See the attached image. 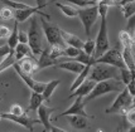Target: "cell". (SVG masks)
Here are the masks:
<instances>
[{"label":"cell","instance_id":"cell-1","mask_svg":"<svg viewBox=\"0 0 135 132\" xmlns=\"http://www.w3.org/2000/svg\"><path fill=\"white\" fill-rule=\"evenodd\" d=\"M110 6L105 5L102 3H99V17L101 18V24L99 33L96 37V50L94 57H101L106 50L110 49V42H109V29H107V12Z\"/></svg>","mask_w":135,"mask_h":132},{"label":"cell","instance_id":"cell-2","mask_svg":"<svg viewBox=\"0 0 135 132\" xmlns=\"http://www.w3.org/2000/svg\"><path fill=\"white\" fill-rule=\"evenodd\" d=\"M126 87V86H125ZM124 84L121 80H115V79H109V80H101V82H96L94 89L87 97H85V103H88L91 101H94L95 98H99L101 96H105L107 93L111 92H119L123 91Z\"/></svg>","mask_w":135,"mask_h":132},{"label":"cell","instance_id":"cell-3","mask_svg":"<svg viewBox=\"0 0 135 132\" xmlns=\"http://www.w3.org/2000/svg\"><path fill=\"white\" fill-rule=\"evenodd\" d=\"M88 79H92L95 82L109 79L120 80V72H119V68H116V67H112V65H109L105 63H96L91 67Z\"/></svg>","mask_w":135,"mask_h":132},{"label":"cell","instance_id":"cell-4","mask_svg":"<svg viewBox=\"0 0 135 132\" xmlns=\"http://www.w3.org/2000/svg\"><path fill=\"white\" fill-rule=\"evenodd\" d=\"M42 24V29L43 33L46 35V38L48 40L49 45H61V47H67V44L65 43V40L62 38L61 34V28L56 24L51 23L49 20H47L46 18H39Z\"/></svg>","mask_w":135,"mask_h":132},{"label":"cell","instance_id":"cell-5","mask_svg":"<svg viewBox=\"0 0 135 132\" xmlns=\"http://www.w3.org/2000/svg\"><path fill=\"white\" fill-rule=\"evenodd\" d=\"M131 103H133V96L130 94L128 88L125 87L116 96L111 106L105 109V113L106 115H111V113H124L125 115V112L131 107Z\"/></svg>","mask_w":135,"mask_h":132},{"label":"cell","instance_id":"cell-6","mask_svg":"<svg viewBox=\"0 0 135 132\" xmlns=\"http://www.w3.org/2000/svg\"><path fill=\"white\" fill-rule=\"evenodd\" d=\"M28 45L33 55H39L42 53V35L38 27V18H30V27L28 30Z\"/></svg>","mask_w":135,"mask_h":132},{"label":"cell","instance_id":"cell-7","mask_svg":"<svg viewBox=\"0 0 135 132\" xmlns=\"http://www.w3.org/2000/svg\"><path fill=\"white\" fill-rule=\"evenodd\" d=\"M77 17L80 18V20H81V23H82L86 35L90 38V35H91V29H92L94 24L96 23V20H97V18H99V4L88 6V8L80 9Z\"/></svg>","mask_w":135,"mask_h":132},{"label":"cell","instance_id":"cell-8","mask_svg":"<svg viewBox=\"0 0 135 132\" xmlns=\"http://www.w3.org/2000/svg\"><path fill=\"white\" fill-rule=\"evenodd\" d=\"M96 63H105L109 65H112V67H116L119 69L126 68V64L123 59V54L119 48V44H116L111 49L106 50L101 57L96 58Z\"/></svg>","mask_w":135,"mask_h":132},{"label":"cell","instance_id":"cell-9","mask_svg":"<svg viewBox=\"0 0 135 132\" xmlns=\"http://www.w3.org/2000/svg\"><path fill=\"white\" fill-rule=\"evenodd\" d=\"M1 118H3V120L12 121V122L17 123V125H20V126H23L24 128L29 130L30 132L33 131V126H34L35 123H41L39 118H32V117H28L25 113L22 115V116H15V115L9 113V112H5V113H1Z\"/></svg>","mask_w":135,"mask_h":132},{"label":"cell","instance_id":"cell-10","mask_svg":"<svg viewBox=\"0 0 135 132\" xmlns=\"http://www.w3.org/2000/svg\"><path fill=\"white\" fill-rule=\"evenodd\" d=\"M34 14H38V15H41L42 18H46L47 20L51 19V15L47 14V13H44L41 8H38V6H28V8H25V9L15 10V17L14 18H15V20H17L18 23H23L27 19H30Z\"/></svg>","mask_w":135,"mask_h":132},{"label":"cell","instance_id":"cell-11","mask_svg":"<svg viewBox=\"0 0 135 132\" xmlns=\"http://www.w3.org/2000/svg\"><path fill=\"white\" fill-rule=\"evenodd\" d=\"M85 97H76L73 104L71 106L70 108H67L66 111H63L62 113H59L57 116V120L61 117H65V116H73V115H80V116H85L87 118H92V116H90L85 111Z\"/></svg>","mask_w":135,"mask_h":132},{"label":"cell","instance_id":"cell-12","mask_svg":"<svg viewBox=\"0 0 135 132\" xmlns=\"http://www.w3.org/2000/svg\"><path fill=\"white\" fill-rule=\"evenodd\" d=\"M57 63H58V62L51 57L49 47H47L46 49L42 50V53L39 54V58H38V60H37V64H38V72L42 70V69H44V68H48V67H56V64Z\"/></svg>","mask_w":135,"mask_h":132},{"label":"cell","instance_id":"cell-13","mask_svg":"<svg viewBox=\"0 0 135 132\" xmlns=\"http://www.w3.org/2000/svg\"><path fill=\"white\" fill-rule=\"evenodd\" d=\"M53 111H56L54 108L52 107H48L46 104H42L39 108L37 109V115H38V118L41 121V123L44 126L46 130H49V127H51V115L53 113Z\"/></svg>","mask_w":135,"mask_h":132},{"label":"cell","instance_id":"cell-14","mask_svg":"<svg viewBox=\"0 0 135 132\" xmlns=\"http://www.w3.org/2000/svg\"><path fill=\"white\" fill-rule=\"evenodd\" d=\"M95 84H96V82L92 79H86L85 82H83L81 86L77 88L76 91H73V92L71 93L70 96H68V98H76V97H87L88 94L91 93V91L94 89Z\"/></svg>","mask_w":135,"mask_h":132},{"label":"cell","instance_id":"cell-15","mask_svg":"<svg viewBox=\"0 0 135 132\" xmlns=\"http://www.w3.org/2000/svg\"><path fill=\"white\" fill-rule=\"evenodd\" d=\"M85 64L80 63L77 60H67V62H61V63L56 64V68L63 69V70H68V72H72L75 74H80L85 69Z\"/></svg>","mask_w":135,"mask_h":132},{"label":"cell","instance_id":"cell-16","mask_svg":"<svg viewBox=\"0 0 135 132\" xmlns=\"http://www.w3.org/2000/svg\"><path fill=\"white\" fill-rule=\"evenodd\" d=\"M20 68L23 72H25L27 74L33 75V73L38 72V64H37V59H34L33 57H25L22 60L18 62Z\"/></svg>","mask_w":135,"mask_h":132},{"label":"cell","instance_id":"cell-17","mask_svg":"<svg viewBox=\"0 0 135 132\" xmlns=\"http://www.w3.org/2000/svg\"><path fill=\"white\" fill-rule=\"evenodd\" d=\"M61 34H62V38L65 40V43L70 47H75V48H78V49H82L83 48V42L81 38H78L77 35L72 34V33H68L66 30H62L61 29Z\"/></svg>","mask_w":135,"mask_h":132},{"label":"cell","instance_id":"cell-18","mask_svg":"<svg viewBox=\"0 0 135 132\" xmlns=\"http://www.w3.org/2000/svg\"><path fill=\"white\" fill-rule=\"evenodd\" d=\"M121 54H123L124 62H125V64H126V68L129 69L130 72L135 75V69H134V57H135V54L133 53V48H131V47H123Z\"/></svg>","mask_w":135,"mask_h":132},{"label":"cell","instance_id":"cell-19","mask_svg":"<svg viewBox=\"0 0 135 132\" xmlns=\"http://www.w3.org/2000/svg\"><path fill=\"white\" fill-rule=\"evenodd\" d=\"M91 67H92V65H86L82 72H81L80 74H77V78L73 80V83H72V84H71V87H70L71 93L73 92V91H76L77 88H78V87L81 86L83 82H85V80L88 78V75H90V72H91Z\"/></svg>","mask_w":135,"mask_h":132},{"label":"cell","instance_id":"cell-20","mask_svg":"<svg viewBox=\"0 0 135 132\" xmlns=\"http://www.w3.org/2000/svg\"><path fill=\"white\" fill-rule=\"evenodd\" d=\"M70 117V123L71 126L76 130H85L88 127V121L87 117L85 116H80V115H73V116H68Z\"/></svg>","mask_w":135,"mask_h":132},{"label":"cell","instance_id":"cell-21","mask_svg":"<svg viewBox=\"0 0 135 132\" xmlns=\"http://www.w3.org/2000/svg\"><path fill=\"white\" fill-rule=\"evenodd\" d=\"M30 54H32V50H30L29 45L24 44V43H19L15 47V49H14V55H15V60L17 62L22 60L25 57H30Z\"/></svg>","mask_w":135,"mask_h":132},{"label":"cell","instance_id":"cell-22","mask_svg":"<svg viewBox=\"0 0 135 132\" xmlns=\"http://www.w3.org/2000/svg\"><path fill=\"white\" fill-rule=\"evenodd\" d=\"M44 101H46V99H44L42 93H37V92H33V91H32V94H30V103H29V107H28L27 111H37V109L43 104Z\"/></svg>","mask_w":135,"mask_h":132},{"label":"cell","instance_id":"cell-23","mask_svg":"<svg viewBox=\"0 0 135 132\" xmlns=\"http://www.w3.org/2000/svg\"><path fill=\"white\" fill-rule=\"evenodd\" d=\"M56 5H57V8H58L61 12L65 14L66 17L68 18H75L78 15V10H77L75 6L70 5V4H63V3H59V1H56L54 3Z\"/></svg>","mask_w":135,"mask_h":132},{"label":"cell","instance_id":"cell-24","mask_svg":"<svg viewBox=\"0 0 135 132\" xmlns=\"http://www.w3.org/2000/svg\"><path fill=\"white\" fill-rule=\"evenodd\" d=\"M13 68L15 69V72H17V74L22 78V79L24 80V83L27 84V86L29 87L30 89H32V87H33V84H34V82L35 80L32 78V75H29V74H27L25 72H23L22 70V68H20V65H19V63L18 62H15V63L13 64Z\"/></svg>","mask_w":135,"mask_h":132},{"label":"cell","instance_id":"cell-25","mask_svg":"<svg viewBox=\"0 0 135 132\" xmlns=\"http://www.w3.org/2000/svg\"><path fill=\"white\" fill-rule=\"evenodd\" d=\"M18 34H19V29H18V22L15 20V23H14V28L13 30L10 32V34L8 37V45L9 48L14 50L15 49V47L19 44V38H18Z\"/></svg>","mask_w":135,"mask_h":132},{"label":"cell","instance_id":"cell-26","mask_svg":"<svg viewBox=\"0 0 135 132\" xmlns=\"http://www.w3.org/2000/svg\"><path fill=\"white\" fill-rule=\"evenodd\" d=\"M119 8L121 9V13H123L124 18L125 19H129L130 17H133L135 14V0L128 1V3H125L123 5H120Z\"/></svg>","mask_w":135,"mask_h":132},{"label":"cell","instance_id":"cell-27","mask_svg":"<svg viewBox=\"0 0 135 132\" xmlns=\"http://www.w3.org/2000/svg\"><path fill=\"white\" fill-rule=\"evenodd\" d=\"M61 84V80L59 79H54V80H51V82H48L47 83V87H46V89H44V92H43V97L46 101H49V98L52 97L53 92L56 91V88Z\"/></svg>","mask_w":135,"mask_h":132},{"label":"cell","instance_id":"cell-28","mask_svg":"<svg viewBox=\"0 0 135 132\" xmlns=\"http://www.w3.org/2000/svg\"><path fill=\"white\" fill-rule=\"evenodd\" d=\"M17 60H15V55H14V50L9 53L5 58H3V60L0 62V73L3 72V70H5L8 69L9 67H13V64L15 63Z\"/></svg>","mask_w":135,"mask_h":132},{"label":"cell","instance_id":"cell-29","mask_svg":"<svg viewBox=\"0 0 135 132\" xmlns=\"http://www.w3.org/2000/svg\"><path fill=\"white\" fill-rule=\"evenodd\" d=\"M75 60H77V62H80V63L85 64V65H94V64H96V58L91 57V55H87V54L83 52L82 49H81L80 54L75 58Z\"/></svg>","mask_w":135,"mask_h":132},{"label":"cell","instance_id":"cell-30","mask_svg":"<svg viewBox=\"0 0 135 132\" xmlns=\"http://www.w3.org/2000/svg\"><path fill=\"white\" fill-rule=\"evenodd\" d=\"M119 40H120V44L123 47H131V48H133V45H134L131 34H130L128 30H121V32H120Z\"/></svg>","mask_w":135,"mask_h":132},{"label":"cell","instance_id":"cell-31","mask_svg":"<svg viewBox=\"0 0 135 132\" xmlns=\"http://www.w3.org/2000/svg\"><path fill=\"white\" fill-rule=\"evenodd\" d=\"M66 1H67V3H71V4H73V5H76V6H78V8H81V9L99 4L97 0H66Z\"/></svg>","mask_w":135,"mask_h":132},{"label":"cell","instance_id":"cell-32","mask_svg":"<svg viewBox=\"0 0 135 132\" xmlns=\"http://www.w3.org/2000/svg\"><path fill=\"white\" fill-rule=\"evenodd\" d=\"M82 50L87 55H91V57H94L95 54V50H96V42L92 40L91 38H88V40H86L85 43H83V48Z\"/></svg>","mask_w":135,"mask_h":132},{"label":"cell","instance_id":"cell-33","mask_svg":"<svg viewBox=\"0 0 135 132\" xmlns=\"http://www.w3.org/2000/svg\"><path fill=\"white\" fill-rule=\"evenodd\" d=\"M3 4H5V6H9L14 10H20V9H25L28 8V4L25 3H20V1H15V0H0Z\"/></svg>","mask_w":135,"mask_h":132},{"label":"cell","instance_id":"cell-34","mask_svg":"<svg viewBox=\"0 0 135 132\" xmlns=\"http://www.w3.org/2000/svg\"><path fill=\"white\" fill-rule=\"evenodd\" d=\"M133 78H135V75L130 72L128 68H121L120 69V80L123 82L124 86H128L129 84V82Z\"/></svg>","mask_w":135,"mask_h":132},{"label":"cell","instance_id":"cell-35","mask_svg":"<svg viewBox=\"0 0 135 132\" xmlns=\"http://www.w3.org/2000/svg\"><path fill=\"white\" fill-rule=\"evenodd\" d=\"M15 17V13H14V9L9 8V6H4L3 9H0V18L1 20H10Z\"/></svg>","mask_w":135,"mask_h":132},{"label":"cell","instance_id":"cell-36","mask_svg":"<svg viewBox=\"0 0 135 132\" xmlns=\"http://www.w3.org/2000/svg\"><path fill=\"white\" fill-rule=\"evenodd\" d=\"M81 52V49L78 48H75V47H70L67 45L63 49V57H70V58H76Z\"/></svg>","mask_w":135,"mask_h":132},{"label":"cell","instance_id":"cell-37","mask_svg":"<svg viewBox=\"0 0 135 132\" xmlns=\"http://www.w3.org/2000/svg\"><path fill=\"white\" fill-rule=\"evenodd\" d=\"M124 116H125V120L128 123H130L131 126H135V107H130Z\"/></svg>","mask_w":135,"mask_h":132},{"label":"cell","instance_id":"cell-38","mask_svg":"<svg viewBox=\"0 0 135 132\" xmlns=\"http://www.w3.org/2000/svg\"><path fill=\"white\" fill-rule=\"evenodd\" d=\"M46 87H47V83L46 82H39V80H35L33 87H32V91L33 92H37V93H42L44 92V89H46Z\"/></svg>","mask_w":135,"mask_h":132},{"label":"cell","instance_id":"cell-39","mask_svg":"<svg viewBox=\"0 0 135 132\" xmlns=\"http://www.w3.org/2000/svg\"><path fill=\"white\" fill-rule=\"evenodd\" d=\"M9 113L15 115V116H22L25 113V111L23 109V107L20 104H13L12 107H10V109H9Z\"/></svg>","mask_w":135,"mask_h":132},{"label":"cell","instance_id":"cell-40","mask_svg":"<svg viewBox=\"0 0 135 132\" xmlns=\"http://www.w3.org/2000/svg\"><path fill=\"white\" fill-rule=\"evenodd\" d=\"M10 32H12V30L8 28V27L0 24V39H5V38H8L9 34H10Z\"/></svg>","mask_w":135,"mask_h":132},{"label":"cell","instance_id":"cell-41","mask_svg":"<svg viewBox=\"0 0 135 132\" xmlns=\"http://www.w3.org/2000/svg\"><path fill=\"white\" fill-rule=\"evenodd\" d=\"M18 38H19V43L28 44V33H27V32H24V30H19Z\"/></svg>","mask_w":135,"mask_h":132},{"label":"cell","instance_id":"cell-42","mask_svg":"<svg viewBox=\"0 0 135 132\" xmlns=\"http://www.w3.org/2000/svg\"><path fill=\"white\" fill-rule=\"evenodd\" d=\"M10 52H12V49L9 48V45H8V44H5V45H1V47H0V59H1V58H5Z\"/></svg>","mask_w":135,"mask_h":132},{"label":"cell","instance_id":"cell-43","mask_svg":"<svg viewBox=\"0 0 135 132\" xmlns=\"http://www.w3.org/2000/svg\"><path fill=\"white\" fill-rule=\"evenodd\" d=\"M135 30V14L133 17L129 18V23H128V32L131 33V32H134Z\"/></svg>","mask_w":135,"mask_h":132},{"label":"cell","instance_id":"cell-44","mask_svg":"<svg viewBox=\"0 0 135 132\" xmlns=\"http://www.w3.org/2000/svg\"><path fill=\"white\" fill-rule=\"evenodd\" d=\"M126 88H128V91H129V93L134 97L135 96V78H133V79L129 82V84L126 86Z\"/></svg>","mask_w":135,"mask_h":132},{"label":"cell","instance_id":"cell-45","mask_svg":"<svg viewBox=\"0 0 135 132\" xmlns=\"http://www.w3.org/2000/svg\"><path fill=\"white\" fill-rule=\"evenodd\" d=\"M35 3H37V6L41 8L42 10L48 5V0H35Z\"/></svg>","mask_w":135,"mask_h":132},{"label":"cell","instance_id":"cell-46","mask_svg":"<svg viewBox=\"0 0 135 132\" xmlns=\"http://www.w3.org/2000/svg\"><path fill=\"white\" fill-rule=\"evenodd\" d=\"M115 132H125V131H124V127L120 126V127H118V128H116V131H115Z\"/></svg>","mask_w":135,"mask_h":132},{"label":"cell","instance_id":"cell-47","mask_svg":"<svg viewBox=\"0 0 135 132\" xmlns=\"http://www.w3.org/2000/svg\"><path fill=\"white\" fill-rule=\"evenodd\" d=\"M130 34H131V38H133V43L135 44V30H134V32H131Z\"/></svg>","mask_w":135,"mask_h":132},{"label":"cell","instance_id":"cell-48","mask_svg":"<svg viewBox=\"0 0 135 132\" xmlns=\"http://www.w3.org/2000/svg\"><path fill=\"white\" fill-rule=\"evenodd\" d=\"M126 132H135V126H131Z\"/></svg>","mask_w":135,"mask_h":132},{"label":"cell","instance_id":"cell-49","mask_svg":"<svg viewBox=\"0 0 135 132\" xmlns=\"http://www.w3.org/2000/svg\"><path fill=\"white\" fill-rule=\"evenodd\" d=\"M131 107H135V96L133 97V103H131Z\"/></svg>","mask_w":135,"mask_h":132},{"label":"cell","instance_id":"cell-50","mask_svg":"<svg viewBox=\"0 0 135 132\" xmlns=\"http://www.w3.org/2000/svg\"><path fill=\"white\" fill-rule=\"evenodd\" d=\"M56 1H58V0H52V3H56Z\"/></svg>","mask_w":135,"mask_h":132},{"label":"cell","instance_id":"cell-51","mask_svg":"<svg viewBox=\"0 0 135 132\" xmlns=\"http://www.w3.org/2000/svg\"><path fill=\"white\" fill-rule=\"evenodd\" d=\"M134 69H135V57H134Z\"/></svg>","mask_w":135,"mask_h":132},{"label":"cell","instance_id":"cell-52","mask_svg":"<svg viewBox=\"0 0 135 132\" xmlns=\"http://www.w3.org/2000/svg\"><path fill=\"white\" fill-rule=\"evenodd\" d=\"M0 20H1V18H0Z\"/></svg>","mask_w":135,"mask_h":132}]
</instances>
